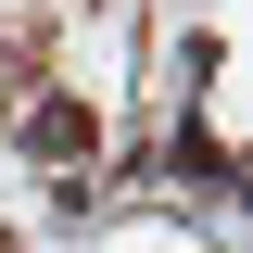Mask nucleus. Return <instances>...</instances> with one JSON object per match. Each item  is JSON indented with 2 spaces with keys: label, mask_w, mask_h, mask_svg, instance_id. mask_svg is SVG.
<instances>
[{
  "label": "nucleus",
  "mask_w": 253,
  "mask_h": 253,
  "mask_svg": "<svg viewBox=\"0 0 253 253\" xmlns=\"http://www.w3.org/2000/svg\"><path fill=\"white\" fill-rule=\"evenodd\" d=\"M26 139H38V152H51V165H63V152H89V139H101V114H89V101H51V114H38V126H26Z\"/></svg>",
  "instance_id": "nucleus-1"
}]
</instances>
